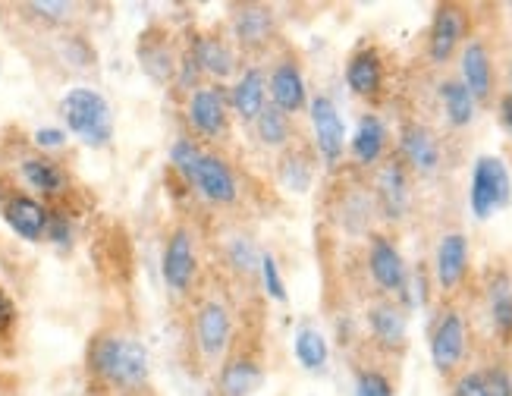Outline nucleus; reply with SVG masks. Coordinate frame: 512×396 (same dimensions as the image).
<instances>
[{
  "instance_id": "7",
  "label": "nucleus",
  "mask_w": 512,
  "mask_h": 396,
  "mask_svg": "<svg viewBox=\"0 0 512 396\" xmlns=\"http://www.w3.org/2000/svg\"><path fill=\"white\" fill-rule=\"evenodd\" d=\"M198 274V255H195V236L189 227H173L167 233L164 252H161V277L173 296H186Z\"/></svg>"
},
{
  "instance_id": "41",
  "label": "nucleus",
  "mask_w": 512,
  "mask_h": 396,
  "mask_svg": "<svg viewBox=\"0 0 512 396\" xmlns=\"http://www.w3.org/2000/svg\"><path fill=\"white\" fill-rule=\"evenodd\" d=\"M66 139H70V132H66L63 126H41V129H35V136H32V142L41 151H57V148L66 145Z\"/></svg>"
},
{
  "instance_id": "25",
  "label": "nucleus",
  "mask_w": 512,
  "mask_h": 396,
  "mask_svg": "<svg viewBox=\"0 0 512 396\" xmlns=\"http://www.w3.org/2000/svg\"><path fill=\"white\" fill-rule=\"evenodd\" d=\"M387 123L377 114H362L359 126H355V136L349 142V154L359 167H374L387 158Z\"/></svg>"
},
{
  "instance_id": "28",
  "label": "nucleus",
  "mask_w": 512,
  "mask_h": 396,
  "mask_svg": "<svg viewBox=\"0 0 512 396\" xmlns=\"http://www.w3.org/2000/svg\"><path fill=\"white\" fill-rule=\"evenodd\" d=\"M440 104H443V117H447V123L453 129H465V126L475 123L478 104L469 95V88H465L459 79H443L440 82Z\"/></svg>"
},
{
  "instance_id": "1",
  "label": "nucleus",
  "mask_w": 512,
  "mask_h": 396,
  "mask_svg": "<svg viewBox=\"0 0 512 396\" xmlns=\"http://www.w3.org/2000/svg\"><path fill=\"white\" fill-rule=\"evenodd\" d=\"M88 368L95 378L136 390L148 381V349L139 340H126L117 334H98L88 343Z\"/></svg>"
},
{
  "instance_id": "27",
  "label": "nucleus",
  "mask_w": 512,
  "mask_h": 396,
  "mask_svg": "<svg viewBox=\"0 0 512 396\" xmlns=\"http://www.w3.org/2000/svg\"><path fill=\"white\" fill-rule=\"evenodd\" d=\"M19 176L32 192H38L44 198H57V195L66 192V186H70V176H66V170L54 158H48V154H32V158H22Z\"/></svg>"
},
{
  "instance_id": "22",
  "label": "nucleus",
  "mask_w": 512,
  "mask_h": 396,
  "mask_svg": "<svg viewBox=\"0 0 512 396\" xmlns=\"http://www.w3.org/2000/svg\"><path fill=\"white\" fill-rule=\"evenodd\" d=\"M230 95V114L242 123H255L258 114L267 107V73L261 66H246L233 85L227 88Z\"/></svg>"
},
{
  "instance_id": "36",
  "label": "nucleus",
  "mask_w": 512,
  "mask_h": 396,
  "mask_svg": "<svg viewBox=\"0 0 512 396\" xmlns=\"http://www.w3.org/2000/svg\"><path fill=\"white\" fill-rule=\"evenodd\" d=\"M26 10L35 13L44 22H66L76 7L66 4V0H32V4H26Z\"/></svg>"
},
{
  "instance_id": "20",
  "label": "nucleus",
  "mask_w": 512,
  "mask_h": 396,
  "mask_svg": "<svg viewBox=\"0 0 512 396\" xmlns=\"http://www.w3.org/2000/svg\"><path fill=\"white\" fill-rule=\"evenodd\" d=\"M4 220L7 227L26 242H41L44 233H48V220H51V208L35 195L26 192H13L4 202Z\"/></svg>"
},
{
  "instance_id": "10",
  "label": "nucleus",
  "mask_w": 512,
  "mask_h": 396,
  "mask_svg": "<svg viewBox=\"0 0 512 396\" xmlns=\"http://www.w3.org/2000/svg\"><path fill=\"white\" fill-rule=\"evenodd\" d=\"M189 186L205 198V202L217 205V208H230L239 202V180L233 167L220 158L214 151H205L198 167L189 176Z\"/></svg>"
},
{
  "instance_id": "8",
  "label": "nucleus",
  "mask_w": 512,
  "mask_h": 396,
  "mask_svg": "<svg viewBox=\"0 0 512 396\" xmlns=\"http://www.w3.org/2000/svg\"><path fill=\"white\" fill-rule=\"evenodd\" d=\"M374 205L387 220H403L412 205V176L409 167L393 154L384 158L377 167V180H374Z\"/></svg>"
},
{
  "instance_id": "5",
  "label": "nucleus",
  "mask_w": 512,
  "mask_h": 396,
  "mask_svg": "<svg viewBox=\"0 0 512 396\" xmlns=\"http://www.w3.org/2000/svg\"><path fill=\"white\" fill-rule=\"evenodd\" d=\"M431 362L440 378H453L462 368L465 352H469V327H465V315L459 308H443L431 327Z\"/></svg>"
},
{
  "instance_id": "6",
  "label": "nucleus",
  "mask_w": 512,
  "mask_h": 396,
  "mask_svg": "<svg viewBox=\"0 0 512 396\" xmlns=\"http://www.w3.org/2000/svg\"><path fill=\"white\" fill-rule=\"evenodd\" d=\"M308 120L311 132H315V151L327 167H337L349 148L346 142V123L340 117V107L330 95H315L308 98Z\"/></svg>"
},
{
  "instance_id": "43",
  "label": "nucleus",
  "mask_w": 512,
  "mask_h": 396,
  "mask_svg": "<svg viewBox=\"0 0 512 396\" xmlns=\"http://www.w3.org/2000/svg\"><path fill=\"white\" fill-rule=\"evenodd\" d=\"M509 95H512V66H509Z\"/></svg>"
},
{
  "instance_id": "14",
  "label": "nucleus",
  "mask_w": 512,
  "mask_h": 396,
  "mask_svg": "<svg viewBox=\"0 0 512 396\" xmlns=\"http://www.w3.org/2000/svg\"><path fill=\"white\" fill-rule=\"evenodd\" d=\"M459 82L469 88V95L475 98V104H491L494 101V57L491 48L481 41V38H469L462 44V54H459Z\"/></svg>"
},
{
  "instance_id": "11",
  "label": "nucleus",
  "mask_w": 512,
  "mask_h": 396,
  "mask_svg": "<svg viewBox=\"0 0 512 396\" xmlns=\"http://www.w3.org/2000/svg\"><path fill=\"white\" fill-rule=\"evenodd\" d=\"M233 343V315L220 299H205L195 308V346L198 352L217 362Z\"/></svg>"
},
{
  "instance_id": "24",
  "label": "nucleus",
  "mask_w": 512,
  "mask_h": 396,
  "mask_svg": "<svg viewBox=\"0 0 512 396\" xmlns=\"http://www.w3.org/2000/svg\"><path fill=\"white\" fill-rule=\"evenodd\" d=\"M487 318L503 346H512V274L506 268H494L484 286Z\"/></svg>"
},
{
  "instance_id": "4",
  "label": "nucleus",
  "mask_w": 512,
  "mask_h": 396,
  "mask_svg": "<svg viewBox=\"0 0 512 396\" xmlns=\"http://www.w3.org/2000/svg\"><path fill=\"white\" fill-rule=\"evenodd\" d=\"M186 123L198 139L220 142L230 132V95L220 82L195 88L186 104Z\"/></svg>"
},
{
  "instance_id": "37",
  "label": "nucleus",
  "mask_w": 512,
  "mask_h": 396,
  "mask_svg": "<svg viewBox=\"0 0 512 396\" xmlns=\"http://www.w3.org/2000/svg\"><path fill=\"white\" fill-rule=\"evenodd\" d=\"M19 327V308L13 302V296L0 286V343H10Z\"/></svg>"
},
{
  "instance_id": "17",
  "label": "nucleus",
  "mask_w": 512,
  "mask_h": 396,
  "mask_svg": "<svg viewBox=\"0 0 512 396\" xmlns=\"http://www.w3.org/2000/svg\"><path fill=\"white\" fill-rule=\"evenodd\" d=\"M230 29L239 51H264L277 35V16L267 4H239L233 7Z\"/></svg>"
},
{
  "instance_id": "26",
  "label": "nucleus",
  "mask_w": 512,
  "mask_h": 396,
  "mask_svg": "<svg viewBox=\"0 0 512 396\" xmlns=\"http://www.w3.org/2000/svg\"><path fill=\"white\" fill-rule=\"evenodd\" d=\"M139 63L154 82L167 85L176 76V63H180V57L173 54L170 38L161 29H151L139 38Z\"/></svg>"
},
{
  "instance_id": "21",
  "label": "nucleus",
  "mask_w": 512,
  "mask_h": 396,
  "mask_svg": "<svg viewBox=\"0 0 512 396\" xmlns=\"http://www.w3.org/2000/svg\"><path fill=\"white\" fill-rule=\"evenodd\" d=\"M384 79H387L384 54L377 51L374 44H362V48L346 60V85L352 95L377 98L384 92Z\"/></svg>"
},
{
  "instance_id": "33",
  "label": "nucleus",
  "mask_w": 512,
  "mask_h": 396,
  "mask_svg": "<svg viewBox=\"0 0 512 396\" xmlns=\"http://www.w3.org/2000/svg\"><path fill=\"white\" fill-rule=\"evenodd\" d=\"M355 396H396V387L393 381L381 368H355V387H352Z\"/></svg>"
},
{
  "instance_id": "40",
  "label": "nucleus",
  "mask_w": 512,
  "mask_h": 396,
  "mask_svg": "<svg viewBox=\"0 0 512 396\" xmlns=\"http://www.w3.org/2000/svg\"><path fill=\"white\" fill-rule=\"evenodd\" d=\"M450 396H487L484 374L478 368L475 371H462L459 378L453 381V387H450Z\"/></svg>"
},
{
  "instance_id": "2",
  "label": "nucleus",
  "mask_w": 512,
  "mask_h": 396,
  "mask_svg": "<svg viewBox=\"0 0 512 396\" xmlns=\"http://www.w3.org/2000/svg\"><path fill=\"white\" fill-rule=\"evenodd\" d=\"M60 117L66 132L88 145V148H107L114 139V110L98 88L76 85L60 98Z\"/></svg>"
},
{
  "instance_id": "38",
  "label": "nucleus",
  "mask_w": 512,
  "mask_h": 396,
  "mask_svg": "<svg viewBox=\"0 0 512 396\" xmlns=\"http://www.w3.org/2000/svg\"><path fill=\"white\" fill-rule=\"evenodd\" d=\"M481 374H484L487 396H512V374L506 365H487L481 368Z\"/></svg>"
},
{
  "instance_id": "35",
  "label": "nucleus",
  "mask_w": 512,
  "mask_h": 396,
  "mask_svg": "<svg viewBox=\"0 0 512 396\" xmlns=\"http://www.w3.org/2000/svg\"><path fill=\"white\" fill-rule=\"evenodd\" d=\"M173 82H176V88H180L183 95H192L195 88H202V70H198V63H195V57H192L189 48L180 54V63H176Z\"/></svg>"
},
{
  "instance_id": "12",
  "label": "nucleus",
  "mask_w": 512,
  "mask_h": 396,
  "mask_svg": "<svg viewBox=\"0 0 512 396\" xmlns=\"http://www.w3.org/2000/svg\"><path fill=\"white\" fill-rule=\"evenodd\" d=\"M368 274L377 290L387 296H399L406 290V280H409L406 258L396 249V242L384 233L368 236Z\"/></svg>"
},
{
  "instance_id": "32",
  "label": "nucleus",
  "mask_w": 512,
  "mask_h": 396,
  "mask_svg": "<svg viewBox=\"0 0 512 396\" xmlns=\"http://www.w3.org/2000/svg\"><path fill=\"white\" fill-rule=\"evenodd\" d=\"M227 264L236 274H258V264H261V252L255 249V242L249 236H236L227 242Z\"/></svg>"
},
{
  "instance_id": "15",
  "label": "nucleus",
  "mask_w": 512,
  "mask_h": 396,
  "mask_svg": "<svg viewBox=\"0 0 512 396\" xmlns=\"http://www.w3.org/2000/svg\"><path fill=\"white\" fill-rule=\"evenodd\" d=\"M267 101L286 117H296L299 110L308 107V82L296 57H283L274 63L271 76H267Z\"/></svg>"
},
{
  "instance_id": "13",
  "label": "nucleus",
  "mask_w": 512,
  "mask_h": 396,
  "mask_svg": "<svg viewBox=\"0 0 512 396\" xmlns=\"http://www.w3.org/2000/svg\"><path fill=\"white\" fill-rule=\"evenodd\" d=\"M396 158L403 161L409 170L421 173V176H431L440 170V161H443V148H440V139L437 132L425 123H406L399 129V151Z\"/></svg>"
},
{
  "instance_id": "3",
  "label": "nucleus",
  "mask_w": 512,
  "mask_h": 396,
  "mask_svg": "<svg viewBox=\"0 0 512 396\" xmlns=\"http://www.w3.org/2000/svg\"><path fill=\"white\" fill-rule=\"evenodd\" d=\"M512 202V176L503 158L481 154L472 167V186H469V208L478 220H487L494 211L509 208Z\"/></svg>"
},
{
  "instance_id": "31",
  "label": "nucleus",
  "mask_w": 512,
  "mask_h": 396,
  "mask_svg": "<svg viewBox=\"0 0 512 396\" xmlns=\"http://www.w3.org/2000/svg\"><path fill=\"white\" fill-rule=\"evenodd\" d=\"M252 126H255V136L264 148L286 151L289 142H293V117H286L271 101H267V107L261 110Z\"/></svg>"
},
{
  "instance_id": "30",
  "label": "nucleus",
  "mask_w": 512,
  "mask_h": 396,
  "mask_svg": "<svg viewBox=\"0 0 512 396\" xmlns=\"http://www.w3.org/2000/svg\"><path fill=\"white\" fill-rule=\"evenodd\" d=\"M277 176H280L283 189L305 195L311 189V180H315V161H311V154L305 148H286L280 158Z\"/></svg>"
},
{
  "instance_id": "29",
  "label": "nucleus",
  "mask_w": 512,
  "mask_h": 396,
  "mask_svg": "<svg viewBox=\"0 0 512 396\" xmlns=\"http://www.w3.org/2000/svg\"><path fill=\"white\" fill-rule=\"evenodd\" d=\"M293 352H296V362L311 371V374H318L327 368L330 362V346H327V337L321 334V330L315 324H302L296 330V337H293Z\"/></svg>"
},
{
  "instance_id": "19",
  "label": "nucleus",
  "mask_w": 512,
  "mask_h": 396,
  "mask_svg": "<svg viewBox=\"0 0 512 396\" xmlns=\"http://www.w3.org/2000/svg\"><path fill=\"white\" fill-rule=\"evenodd\" d=\"M368 330L374 343L387 349V352H399L406 349L409 340V318H406V308L393 302V299H381V302H371L368 305Z\"/></svg>"
},
{
  "instance_id": "18",
  "label": "nucleus",
  "mask_w": 512,
  "mask_h": 396,
  "mask_svg": "<svg viewBox=\"0 0 512 396\" xmlns=\"http://www.w3.org/2000/svg\"><path fill=\"white\" fill-rule=\"evenodd\" d=\"M189 51L198 63V70H202V76H208L214 82H224V79L236 76V48L227 35H220L214 29L195 32L189 41Z\"/></svg>"
},
{
  "instance_id": "42",
  "label": "nucleus",
  "mask_w": 512,
  "mask_h": 396,
  "mask_svg": "<svg viewBox=\"0 0 512 396\" xmlns=\"http://www.w3.org/2000/svg\"><path fill=\"white\" fill-rule=\"evenodd\" d=\"M497 114H500V126L512 136V95H503L497 101Z\"/></svg>"
},
{
  "instance_id": "9",
  "label": "nucleus",
  "mask_w": 512,
  "mask_h": 396,
  "mask_svg": "<svg viewBox=\"0 0 512 396\" xmlns=\"http://www.w3.org/2000/svg\"><path fill=\"white\" fill-rule=\"evenodd\" d=\"M472 29V13L462 4H437L431 32H428V57L434 63H447L459 51V44L469 38Z\"/></svg>"
},
{
  "instance_id": "39",
  "label": "nucleus",
  "mask_w": 512,
  "mask_h": 396,
  "mask_svg": "<svg viewBox=\"0 0 512 396\" xmlns=\"http://www.w3.org/2000/svg\"><path fill=\"white\" fill-rule=\"evenodd\" d=\"M44 239H51L54 246L66 249L73 242V224L70 217H66L63 211H51V220H48V233H44Z\"/></svg>"
},
{
  "instance_id": "23",
  "label": "nucleus",
  "mask_w": 512,
  "mask_h": 396,
  "mask_svg": "<svg viewBox=\"0 0 512 396\" xmlns=\"http://www.w3.org/2000/svg\"><path fill=\"white\" fill-rule=\"evenodd\" d=\"M264 381L261 359L252 349L233 352L217 374V396H252Z\"/></svg>"
},
{
  "instance_id": "44",
  "label": "nucleus",
  "mask_w": 512,
  "mask_h": 396,
  "mask_svg": "<svg viewBox=\"0 0 512 396\" xmlns=\"http://www.w3.org/2000/svg\"><path fill=\"white\" fill-rule=\"evenodd\" d=\"M0 70H4V63H0Z\"/></svg>"
},
{
  "instance_id": "16",
  "label": "nucleus",
  "mask_w": 512,
  "mask_h": 396,
  "mask_svg": "<svg viewBox=\"0 0 512 396\" xmlns=\"http://www.w3.org/2000/svg\"><path fill=\"white\" fill-rule=\"evenodd\" d=\"M469 264H472V252H469V236L453 230L443 233L437 242V255H434V277L443 296H453L459 286L469 277Z\"/></svg>"
},
{
  "instance_id": "34",
  "label": "nucleus",
  "mask_w": 512,
  "mask_h": 396,
  "mask_svg": "<svg viewBox=\"0 0 512 396\" xmlns=\"http://www.w3.org/2000/svg\"><path fill=\"white\" fill-rule=\"evenodd\" d=\"M258 277H261V286H264L267 299L286 302V283H283V274H280V264H277V258L271 252H261Z\"/></svg>"
}]
</instances>
